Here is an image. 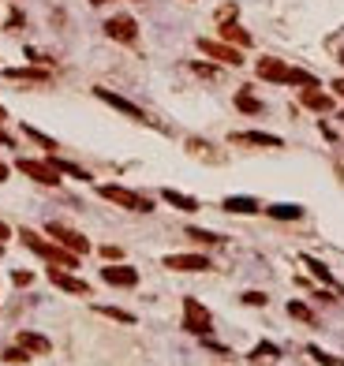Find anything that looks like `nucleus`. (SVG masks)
Returning a JSON list of instances; mask_svg holds the SVG:
<instances>
[{"mask_svg": "<svg viewBox=\"0 0 344 366\" xmlns=\"http://www.w3.org/2000/svg\"><path fill=\"white\" fill-rule=\"evenodd\" d=\"M19 240H23V247H30L34 254H42L45 261H52V266H60V269H79V254H71L68 247L49 243V240H42V235L30 232V228H23V232H19Z\"/></svg>", "mask_w": 344, "mask_h": 366, "instance_id": "1", "label": "nucleus"}, {"mask_svg": "<svg viewBox=\"0 0 344 366\" xmlns=\"http://www.w3.org/2000/svg\"><path fill=\"white\" fill-rule=\"evenodd\" d=\"M101 199L124 206V209H131V213H154V199H142V194L127 191V187H116V183H105V187H101Z\"/></svg>", "mask_w": 344, "mask_h": 366, "instance_id": "2", "label": "nucleus"}, {"mask_svg": "<svg viewBox=\"0 0 344 366\" xmlns=\"http://www.w3.org/2000/svg\"><path fill=\"white\" fill-rule=\"evenodd\" d=\"M183 329L195 333V336H206L214 329V318H210V310L198 303V299H183Z\"/></svg>", "mask_w": 344, "mask_h": 366, "instance_id": "3", "label": "nucleus"}, {"mask_svg": "<svg viewBox=\"0 0 344 366\" xmlns=\"http://www.w3.org/2000/svg\"><path fill=\"white\" fill-rule=\"evenodd\" d=\"M49 235H52V240H57L60 247H68L71 254H79V258L90 254V240H86V235L71 232L68 225H60V220H52V225H49Z\"/></svg>", "mask_w": 344, "mask_h": 366, "instance_id": "4", "label": "nucleus"}, {"mask_svg": "<svg viewBox=\"0 0 344 366\" xmlns=\"http://www.w3.org/2000/svg\"><path fill=\"white\" fill-rule=\"evenodd\" d=\"M23 176H30V179H38V183H45V187H57L60 183V172L52 168V161H30V157H23V161L16 165Z\"/></svg>", "mask_w": 344, "mask_h": 366, "instance_id": "5", "label": "nucleus"}, {"mask_svg": "<svg viewBox=\"0 0 344 366\" xmlns=\"http://www.w3.org/2000/svg\"><path fill=\"white\" fill-rule=\"evenodd\" d=\"M198 49H202L210 60H217V64H229V68H240V64H243L240 49H232V45H224V42H210V37H198Z\"/></svg>", "mask_w": 344, "mask_h": 366, "instance_id": "6", "label": "nucleus"}, {"mask_svg": "<svg viewBox=\"0 0 344 366\" xmlns=\"http://www.w3.org/2000/svg\"><path fill=\"white\" fill-rule=\"evenodd\" d=\"M105 34H109L113 42H120V45H131L139 37V23L131 16H113L109 23H105Z\"/></svg>", "mask_w": 344, "mask_h": 366, "instance_id": "7", "label": "nucleus"}, {"mask_svg": "<svg viewBox=\"0 0 344 366\" xmlns=\"http://www.w3.org/2000/svg\"><path fill=\"white\" fill-rule=\"evenodd\" d=\"M165 269H176V273H206L210 269V258L206 254H168L165 258Z\"/></svg>", "mask_w": 344, "mask_h": 366, "instance_id": "8", "label": "nucleus"}, {"mask_svg": "<svg viewBox=\"0 0 344 366\" xmlns=\"http://www.w3.org/2000/svg\"><path fill=\"white\" fill-rule=\"evenodd\" d=\"M49 281L60 288V292H71V295H90V284L86 281H79V277H71V273H64L60 266H52L49 269Z\"/></svg>", "mask_w": 344, "mask_h": 366, "instance_id": "9", "label": "nucleus"}, {"mask_svg": "<svg viewBox=\"0 0 344 366\" xmlns=\"http://www.w3.org/2000/svg\"><path fill=\"white\" fill-rule=\"evenodd\" d=\"M94 94H98V98H101L105 105H113L116 112H124V116H131V120H147V112H142L139 105H131L127 98H120V94H113V90H101V86H98Z\"/></svg>", "mask_w": 344, "mask_h": 366, "instance_id": "10", "label": "nucleus"}, {"mask_svg": "<svg viewBox=\"0 0 344 366\" xmlns=\"http://www.w3.org/2000/svg\"><path fill=\"white\" fill-rule=\"evenodd\" d=\"M101 281L105 284H116V288H135L139 284V273L131 266H105L101 269Z\"/></svg>", "mask_w": 344, "mask_h": 366, "instance_id": "11", "label": "nucleus"}, {"mask_svg": "<svg viewBox=\"0 0 344 366\" xmlns=\"http://www.w3.org/2000/svg\"><path fill=\"white\" fill-rule=\"evenodd\" d=\"M232 142H236V146H270V150L281 146V138H277V135H266V131H236Z\"/></svg>", "mask_w": 344, "mask_h": 366, "instance_id": "12", "label": "nucleus"}, {"mask_svg": "<svg viewBox=\"0 0 344 366\" xmlns=\"http://www.w3.org/2000/svg\"><path fill=\"white\" fill-rule=\"evenodd\" d=\"M258 78H270V83H288V64L277 60V57L258 60Z\"/></svg>", "mask_w": 344, "mask_h": 366, "instance_id": "13", "label": "nucleus"}, {"mask_svg": "<svg viewBox=\"0 0 344 366\" xmlns=\"http://www.w3.org/2000/svg\"><path fill=\"white\" fill-rule=\"evenodd\" d=\"M4 78L8 83H49V71L45 68H8Z\"/></svg>", "mask_w": 344, "mask_h": 366, "instance_id": "14", "label": "nucleus"}, {"mask_svg": "<svg viewBox=\"0 0 344 366\" xmlns=\"http://www.w3.org/2000/svg\"><path fill=\"white\" fill-rule=\"evenodd\" d=\"M299 101L307 105V109H314V112H329V109H333V98H329V94H322L319 86L303 90V94H299Z\"/></svg>", "mask_w": 344, "mask_h": 366, "instance_id": "15", "label": "nucleus"}, {"mask_svg": "<svg viewBox=\"0 0 344 366\" xmlns=\"http://www.w3.org/2000/svg\"><path fill=\"white\" fill-rule=\"evenodd\" d=\"M19 348H26V351H34V355H49V340L42 336V333H30V329H23L19 333Z\"/></svg>", "mask_w": 344, "mask_h": 366, "instance_id": "16", "label": "nucleus"}, {"mask_svg": "<svg viewBox=\"0 0 344 366\" xmlns=\"http://www.w3.org/2000/svg\"><path fill=\"white\" fill-rule=\"evenodd\" d=\"M161 199H165L168 206L183 209V213H195V209H198V199H191V194H180V191H172V187H165V191H161Z\"/></svg>", "mask_w": 344, "mask_h": 366, "instance_id": "17", "label": "nucleus"}, {"mask_svg": "<svg viewBox=\"0 0 344 366\" xmlns=\"http://www.w3.org/2000/svg\"><path fill=\"white\" fill-rule=\"evenodd\" d=\"M221 37H224L229 45H240V49H247V45H251V34H247V30H240L236 23H221Z\"/></svg>", "mask_w": 344, "mask_h": 366, "instance_id": "18", "label": "nucleus"}, {"mask_svg": "<svg viewBox=\"0 0 344 366\" xmlns=\"http://www.w3.org/2000/svg\"><path fill=\"white\" fill-rule=\"evenodd\" d=\"M49 161H52V168H57L60 176H71V179H90L86 168H79V165H71V161H60L57 153H49Z\"/></svg>", "mask_w": 344, "mask_h": 366, "instance_id": "19", "label": "nucleus"}, {"mask_svg": "<svg viewBox=\"0 0 344 366\" xmlns=\"http://www.w3.org/2000/svg\"><path fill=\"white\" fill-rule=\"evenodd\" d=\"M266 213L273 217V220H299L303 217V209L299 206H288V202H277V206H270Z\"/></svg>", "mask_w": 344, "mask_h": 366, "instance_id": "20", "label": "nucleus"}, {"mask_svg": "<svg viewBox=\"0 0 344 366\" xmlns=\"http://www.w3.org/2000/svg\"><path fill=\"white\" fill-rule=\"evenodd\" d=\"M224 213H258L255 199H224Z\"/></svg>", "mask_w": 344, "mask_h": 366, "instance_id": "21", "label": "nucleus"}, {"mask_svg": "<svg viewBox=\"0 0 344 366\" xmlns=\"http://www.w3.org/2000/svg\"><path fill=\"white\" fill-rule=\"evenodd\" d=\"M288 86H303V90H311V86H319V78H314L311 71H303V68H288Z\"/></svg>", "mask_w": 344, "mask_h": 366, "instance_id": "22", "label": "nucleus"}, {"mask_svg": "<svg viewBox=\"0 0 344 366\" xmlns=\"http://www.w3.org/2000/svg\"><path fill=\"white\" fill-rule=\"evenodd\" d=\"M303 266H307V269H311V273H314V277H319L322 284H337V281H333V273H329V269L322 266V261H319V258H311V254H303Z\"/></svg>", "mask_w": 344, "mask_h": 366, "instance_id": "23", "label": "nucleus"}, {"mask_svg": "<svg viewBox=\"0 0 344 366\" xmlns=\"http://www.w3.org/2000/svg\"><path fill=\"white\" fill-rule=\"evenodd\" d=\"M236 109L255 116V112H262V101H258L255 94H247V90H240V94H236Z\"/></svg>", "mask_w": 344, "mask_h": 366, "instance_id": "24", "label": "nucleus"}, {"mask_svg": "<svg viewBox=\"0 0 344 366\" xmlns=\"http://www.w3.org/2000/svg\"><path fill=\"white\" fill-rule=\"evenodd\" d=\"M98 314H105V318H113V321H124V325H135V314H127V310H116V307H94Z\"/></svg>", "mask_w": 344, "mask_h": 366, "instance_id": "25", "label": "nucleus"}, {"mask_svg": "<svg viewBox=\"0 0 344 366\" xmlns=\"http://www.w3.org/2000/svg\"><path fill=\"white\" fill-rule=\"evenodd\" d=\"M23 131H26V138H34V142H38V146H42V150H49V153L57 150V142H52L49 135H42V131H38V127H30V124H26Z\"/></svg>", "mask_w": 344, "mask_h": 366, "instance_id": "26", "label": "nucleus"}, {"mask_svg": "<svg viewBox=\"0 0 344 366\" xmlns=\"http://www.w3.org/2000/svg\"><path fill=\"white\" fill-rule=\"evenodd\" d=\"M307 351H311V359H319L322 366H344V359H337V355H329V351H322V348H314V344H311Z\"/></svg>", "mask_w": 344, "mask_h": 366, "instance_id": "27", "label": "nucleus"}, {"mask_svg": "<svg viewBox=\"0 0 344 366\" xmlns=\"http://www.w3.org/2000/svg\"><path fill=\"white\" fill-rule=\"evenodd\" d=\"M0 359H4V362H30V351H26V348H4V355H0Z\"/></svg>", "mask_w": 344, "mask_h": 366, "instance_id": "28", "label": "nucleus"}, {"mask_svg": "<svg viewBox=\"0 0 344 366\" xmlns=\"http://www.w3.org/2000/svg\"><path fill=\"white\" fill-rule=\"evenodd\" d=\"M188 235H191V240H198V243H221V235L217 232H206V228H191Z\"/></svg>", "mask_w": 344, "mask_h": 366, "instance_id": "29", "label": "nucleus"}, {"mask_svg": "<svg viewBox=\"0 0 344 366\" xmlns=\"http://www.w3.org/2000/svg\"><path fill=\"white\" fill-rule=\"evenodd\" d=\"M288 314H292V318H299V321H314V314L303 307V303H288Z\"/></svg>", "mask_w": 344, "mask_h": 366, "instance_id": "30", "label": "nucleus"}, {"mask_svg": "<svg viewBox=\"0 0 344 366\" xmlns=\"http://www.w3.org/2000/svg\"><path fill=\"white\" fill-rule=\"evenodd\" d=\"M243 303H247V307H266L270 299L262 295V292H243Z\"/></svg>", "mask_w": 344, "mask_h": 366, "instance_id": "31", "label": "nucleus"}, {"mask_svg": "<svg viewBox=\"0 0 344 366\" xmlns=\"http://www.w3.org/2000/svg\"><path fill=\"white\" fill-rule=\"evenodd\" d=\"M11 281H16L19 288H26V284H34V273H26V269H16V273H11Z\"/></svg>", "mask_w": 344, "mask_h": 366, "instance_id": "32", "label": "nucleus"}, {"mask_svg": "<svg viewBox=\"0 0 344 366\" xmlns=\"http://www.w3.org/2000/svg\"><path fill=\"white\" fill-rule=\"evenodd\" d=\"M0 146H4V150H16V138H11L4 127H0Z\"/></svg>", "mask_w": 344, "mask_h": 366, "instance_id": "33", "label": "nucleus"}, {"mask_svg": "<svg viewBox=\"0 0 344 366\" xmlns=\"http://www.w3.org/2000/svg\"><path fill=\"white\" fill-rule=\"evenodd\" d=\"M101 254L109 258V261H116V258H120V247H113V243H109V247H101Z\"/></svg>", "mask_w": 344, "mask_h": 366, "instance_id": "34", "label": "nucleus"}, {"mask_svg": "<svg viewBox=\"0 0 344 366\" xmlns=\"http://www.w3.org/2000/svg\"><path fill=\"white\" fill-rule=\"evenodd\" d=\"M232 16H236V4H224V8L217 11V19H224V23H229Z\"/></svg>", "mask_w": 344, "mask_h": 366, "instance_id": "35", "label": "nucleus"}, {"mask_svg": "<svg viewBox=\"0 0 344 366\" xmlns=\"http://www.w3.org/2000/svg\"><path fill=\"white\" fill-rule=\"evenodd\" d=\"M262 355H277V348H273V344H262V348L255 351V359H262Z\"/></svg>", "mask_w": 344, "mask_h": 366, "instance_id": "36", "label": "nucleus"}, {"mask_svg": "<svg viewBox=\"0 0 344 366\" xmlns=\"http://www.w3.org/2000/svg\"><path fill=\"white\" fill-rule=\"evenodd\" d=\"M8 235H11V228L4 225V220H0V243H4V240H8Z\"/></svg>", "mask_w": 344, "mask_h": 366, "instance_id": "37", "label": "nucleus"}, {"mask_svg": "<svg viewBox=\"0 0 344 366\" xmlns=\"http://www.w3.org/2000/svg\"><path fill=\"white\" fill-rule=\"evenodd\" d=\"M333 90H337V94L344 98V78H337V83H333Z\"/></svg>", "mask_w": 344, "mask_h": 366, "instance_id": "38", "label": "nucleus"}, {"mask_svg": "<svg viewBox=\"0 0 344 366\" xmlns=\"http://www.w3.org/2000/svg\"><path fill=\"white\" fill-rule=\"evenodd\" d=\"M4 179H8V165H4V161H0V183H4Z\"/></svg>", "mask_w": 344, "mask_h": 366, "instance_id": "39", "label": "nucleus"}, {"mask_svg": "<svg viewBox=\"0 0 344 366\" xmlns=\"http://www.w3.org/2000/svg\"><path fill=\"white\" fill-rule=\"evenodd\" d=\"M90 4H94V8H101V4H109V0H90Z\"/></svg>", "mask_w": 344, "mask_h": 366, "instance_id": "40", "label": "nucleus"}, {"mask_svg": "<svg viewBox=\"0 0 344 366\" xmlns=\"http://www.w3.org/2000/svg\"><path fill=\"white\" fill-rule=\"evenodd\" d=\"M4 116H8V112H4V105H0V120H4Z\"/></svg>", "mask_w": 344, "mask_h": 366, "instance_id": "41", "label": "nucleus"}, {"mask_svg": "<svg viewBox=\"0 0 344 366\" xmlns=\"http://www.w3.org/2000/svg\"><path fill=\"white\" fill-rule=\"evenodd\" d=\"M340 64H344V49H340Z\"/></svg>", "mask_w": 344, "mask_h": 366, "instance_id": "42", "label": "nucleus"}, {"mask_svg": "<svg viewBox=\"0 0 344 366\" xmlns=\"http://www.w3.org/2000/svg\"><path fill=\"white\" fill-rule=\"evenodd\" d=\"M0 251H4V243H0Z\"/></svg>", "mask_w": 344, "mask_h": 366, "instance_id": "43", "label": "nucleus"}, {"mask_svg": "<svg viewBox=\"0 0 344 366\" xmlns=\"http://www.w3.org/2000/svg\"><path fill=\"white\" fill-rule=\"evenodd\" d=\"M340 120H344V112H340Z\"/></svg>", "mask_w": 344, "mask_h": 366, "instance_id": "44", "label": "nucleus"}]
</instances>
